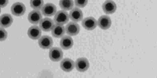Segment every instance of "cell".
I'll list each match as a JSON object with an SVG mask.
<instances>
[{"label": "cell", "mask_w": 157, "mask_h": 78, "mask_svg": "<svg viewBox=\"0 0 157 78\" xmlns=\"http://www.w3.org/2000/svg\"><path fill=\"white\" fill-rule=\"evenodd\" d=\"M69 20V15L65 10H59L57 12L54 17V22L56 25H63Z\"/></svg>", "instance_id": "6da1fadb"}, {"label": "cell", "mask_w": 157, "mask_h": 78, "mask_svg": "<svg viewBox=\"0 0 157 78\" xmlns=\"http://www.w3.org/2000/svg\"><path fill=\"white\" fill-rule=\"evenodd\" d=\"M10 10L13 15L17 17H21L25 13L26 8L23 3L17 2L12 5Z\"/></svg>", "instance_id": "7a4b0ae2"}, {"label": "cell", "mask_w": 157, "mask_h": 78, "mask_svg": "<svg viewBox=\"0 0 157 78\" xmlns=\"http://www.w3.org/2000/svg\"><path fill=\"white\" fill-rule=\"evenodd\" d=\"M63 56V51L59 47H52L49 51V58L52 61H59Z\"/></svg>", "instance_id": "3957f363"}, {"label": "cell", "mask_w": 157, "mask_h": 78, "mask_svg": "<svg viewBox=\"0 0 157 78\" xmlns=\"http://www.w3.org/2000/svg\"><path fill=\"white\" fill-rule=\"evenodd\" d=\"M38 44L39 46L43 50L50 49L53 46V40L51 37L44 35L39 39Z\"/></svg>", "instance_id": "277c9868"}, {"label": "cell", "mask_w": 157, "mask_h": 78, "mask_svg": "<svg viewBox=\"0 0 157 78\" xmlns=\"http://www.w3.org/2000/svg\"><path fill=\"white\" fill-rule=\"evenodd\" d=\"M75 67L79 72H85L89 68V62L86 58H80L75 61Z\"/></svg>", "instance_id": "5b68a950"}, {"label": "cell", "mask_w": 157, "mask_h": 78, "mask_svg": "<svg viewBox=\"0 0 157 78\" xmlns=\"http://www.w3.org/2000/svg\"><path fill=\"white\" fill-rule=\"evenodd\" d=\"M54 26V21L50 18H42L39 23V28L44 32H50Z\"/></svg>", "instance_id": "8992f818"}, {"label": "cell", "mask_w": 157, "mask_h": 78, "mask_svg": "<svg viewBox=\"0 0 157 78\" xmlns=\"http://www.w3.org/2000/svg\"><path fill=\"white\" fill-rule=\"evenodd\" d=\"M42 13L44 16L50 17L53 16L57 12V8L55 5L52 3H47L44 5L42 7Z\"/></svg>", "instance_id": "52a82bcc"}, {"label": "cell", "mask_w": 157, "mask_h": 78, "mask_svg": "<svg viewBox=\"0 0 157 78\" xmlns=\"http://www.w3.org/2000/svg\"><path fill=\"white\" fill-rule=\"evenodd\" d=\"M66 32L70 36H74L78 35L80 31V27L78 24L74 22H70L65 28Z\"/></svg>", "instance_id": "ba28073f"}, {"label": "cell", "mask_w": 157, "mask_h": 78, "mask_svg": "<svg viewBox=\"0 0 157 78\" xmlns=\"http://www.w3.org/2000/svg\"><path fill=\"white\" fill-rule=\"evenodd\" d=\"M97 20L93 17H88L82 21V25L88 31H92L97 27Z\"/></svg>", "instance_id": "9c48e42d"}, {"label": "cell", "mask_w": 157, "mask_h": 78, "mask_svg": "<svg viewBox=\"0 0 157 78\" xmlns=\"http://www.w3.org/2000/svg\"><path fill=\"white\" fill-rule=\"evenodd\" d=\"M83 17V14L82 10L77 7L74 8L70 12L69 18L73 22L77 23L82 21Z\"/></svg>", "instance_id": "30bf717a"}, {"label": "cell", "mask_w": 157, "mask_h": 78, "mask_svg": "<svg viewBox=\"0 0 157 78\" xmlns=\"http://www.w3.org/2000/svg\"><path fill=\"white\" fill-rule=\"evenodd\" d=\"M27 35L30 39L36 40L42 36V30L37 25H33L28 29Z\"/></svg>", "instance_id": "8fae6325"}, {"label": "cell", "mask_w": 157, "mask_h": 78, "mask_svg": "<svg viewBox=\"0 0 157 78\" xmlns=\"http://www.w3.org/2000/svg\"><path fill=\"white\" fill-rule=\"evenodd\" d=\"M97 24L98 27L103 30H106L111 27L112 24L111 19L109 16L106 15H102L98 18Z\"/></svg>", "instance_id": "7c38bea8"}, {"label": "cell", "mask_w": 157, "mask_h": 78, "mask_svg": "<svg viewBox=\"0 0 157 78\" xmlns=\"http://www.w3.org/2000/svg\"><path fill=\"white\" fill-rule=\"evenodd\" d=\"M42 20V15L40 12L39 10H33L30 12L28 16V20L29 22L33 24L37 25Z\"/></svg>", "instance_id": "4fadbf2b"}, {"label": "cell", "mask_w": 157, "mask_h": 78, "mask_svg": "<svg viewBox=\"0 0 157 78\" xmlns=\"http://www.w3.org/2000/svg\"><path fill=\"white\" fill-rule=\"evenodd\" d=\"M102 9L104 13L108 14L114 13L117 9L115 2L113 1H105L102 5Z\"/></svg>", "instance_id": "5bb4252c"}, {"label": "cell", "mask_w": 157, "mask_h": 78, "mask_svg": "<svg viewBox=\"0 0 157 78\" xmlns=\"http://www.w3.org/2000/svg\"><path fill=\"white\" fill-rule=\"evenodd\" d=\"M60 68L65 72H69L71 71L75 67V63L73 60L69 58H65L60 62Z\"/></svg>", "instance_id": "9a60e30c"}, {"label": "cell", "mask_w": 157, "mask_h": 78, "mask_svg": "<svg viewBox=\"0 0 157 78\" xmlns=\"http://www.w3.org/2000/svg\"><path fill=\"white\" fill-rule=\"evenodd\" d=\"M13 22L12 16L8 13H5L0 16V26L3 28L10 27Z\"/></svg>", "instance_id": "2e32d148"}, {"label": "cell", "mask_w": 157, "mask_h": 78, "mask_svg": "<svg viewBox=\"0 0 157 78\" xmlns=\"http://www.w3.org/2000/svg\"><path fill=\"white\" fill-rule=\"evenodd\" d=\"M74 44L73 39L70 36H65L63 37L60 41L61 48L65 50H67L71 48Z\"/></svg>", "instance_id": "e0dca14e"}, {"label": "cell", "mask_w": 157, "mask_h": 78, "mask_svg": "<svg viewBox=\"0 0 157 78\" xmlns=\"http://www.w3.org/2000/svg\"><path fill=\"white\" fill-rule=\"evenodd\" d=\"M66 30L63 25H56L51 30L52 35L56 38H60L65 35Z\"/></svg>", "instance_id": "ac0fdd59"}, {"label": "cell", "mask_w": 157, "mask_h": 78, "mask_svg": "<svg viewBox=\"0 0 157 78\" xmlns=\"http://www.w3.org/2000/svg\"><path fill=\"white\" fill-rule=\"evenodd\" d=\"M59 5L63 10H69L74 7V1L71 0H61Z\"/></svg>", "instance_id": "d6986e66"}, {"label": "cell", "mask_w": 157, "mask_h": 78, "mask_svg": "<svg viewBox=\"0 0 157 78\" xmlns=\"http://www.w3.org/2000/svg\"><path fill=\"white\" fill-rule=\"evenodd\" d=\"M30 5L31 8L35 10L41 9L44 5V1L43 0H31L30 1Z\"/></svg>", "instance_id": "ffe728a7"}, {"label": "cell", "mask_w": 157, "mask_h": 78, "mask_svg": "<svg viewBox=\"0 0 157 78\" xmlns=\"http://www.w3.org/2000/svg\"><path fill=\"white\" fill-rule=\"evenodd\" d=\"M8 37V33L3 28H0V41H5Z\"/></svg>", "instance_id": "44dd1931"}, {"label": "cell", "mask_w": 157, "mask_h": 78, "mask_svg": "<svg viewBox=\"0 0 157 78\" xmlns=\"http://www.w3.org/2000/svg\"><path fill=\"white\" fill-rule=\"evenodd\" d=\"M75 4L78 6V8H84L87 4H88V1L85 0V1H80V0H76L74 1Z\"/></svg>", "instance_id": "7402d4cb"}, {"label": "cell", "mask_w": 157, "mask_h": 78, "mask_svg": "<svg viewBox=\"0 0 157 78\" xmlns=\"http://www.w3.org/2000/svg\"><path fill=\"white\" fill-rule=\"evenodd\" d=\"M9 3V1L8 0H2L0 1V8H4L7 6V5Z\"/></svg>", "instance_id": "603a6c76"}, {"label": "cell", "mask_w": 157, "mask_h": 78, "mask_svg": "<svg viewBox=\"0 0 157 78\" xmlns=\"http://www.w3.org/2000/svg\"><path fill=\"white\" fill-rule=\"evenodd\" d=\"M1 8H0V13H1Z\"/></svg>", "instance_id": "cb8c5ba5"}]
</instances>
